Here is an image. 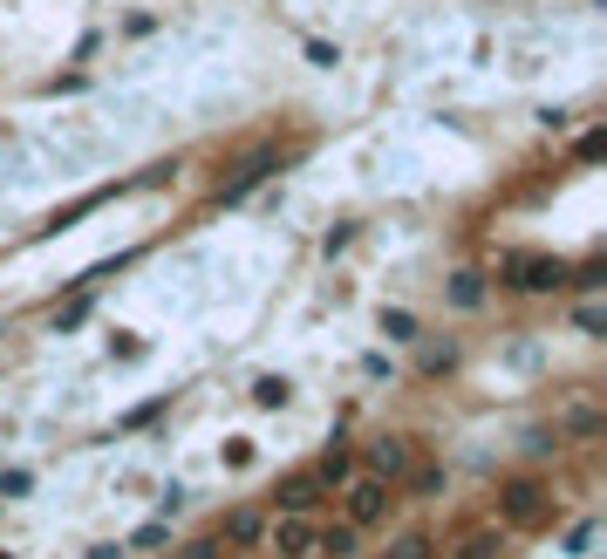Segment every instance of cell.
Wrapping results in <instances>:
<instances>
[{"mask_svg":"<svg viewBox=\"0 0 607 559\" xmlns=\"http://www.w3.org/2000/svg\"><path fill=\"white\" fill-rule=\"evenodd\" d=\"M389 505H396V485H382V478H355L342 498V525H355V532H369V525L389 519Z\"/></svg>","mask_w":607,"mask_h":559,"instance_id":"obj_1","label":"cell"},{"mask_svg":"<svg viewBox=\"0 0 607 559\" xmlns=\"http://www.w3.org/2000/svg\"><path fill=\"white\" fill-rule=\"evenodd\" d=\"M362 546V532L355 525H321V539H314V553H335V559H348Z\"/></svg>","mask_w":607,"mask_h":559,"instance_id":"obj_8","label":"cell"},{"mask_svg":"<svg viewBox=\"0 0 607 559\" xmlns=\"http://www.w3.org/2000/svg\"><path fill=\"white\" fill-rule=\"evenodd\" d=\"M451 300H457V307H478V300H485V287H478V273H457Z\"/></svg>","mask_w":607,"mask_h":559,"instance_id":"obj_14","label":"cell"},{"mask_svg":"<svg viewBox=\"0 0 607 559\" xmlns=\"http://www.w3.org/2000/svg\"><path fill=\"white\" fill-rule=\"evenodd\" d=\"M567 430H573V437H594V430H601V416H594V410H573Z\"/></svg>","mask_w":607,"mask_h":559,"instance_id":"obj_15","label":"cell"},{"mask_svg":"<svg viewBox=\"0 0 607 559\" xmlns=\"http://www.w3.org/2000/svg\"><path fill=\"white\" fill-rule=\"evenodd\" d=\"M403 471H410V444H403V437H376V444H369V478L396 485Z\"/></svg>","mask_w":607,"mask_h":559,"instance_id":"obj_5","label":"cell"},{"mask_svg":"<svg viewBox=\"0 0 607 559\" xmlns=\"http://www.w3.org/2000/svg\"><path fill=\"white\" fill-rule=\"evenodd\" d=\"M314 478H321V485H342V478H348V450H328V457H321V471H314Z\"/></svg>","mask_w":607,"mask_h":559,"instance_id":"obj_13","label":"cell"},{"mask_svg":"<svg viewBox=\"0 0 607 559\" xmlns=\"http://www.w3.org/2000/svg\"><path fill=\"white\" fill-rule=\"evenodd\" d=\"M505 280L539 294V287H560V280H567V266H560V260H532V253H512V260H505Z\"/></svg>","mask_w":607,"mask_h":559,"instance_id":"obj_3","label":"cell"},{"mask_svg":"<svg viewBox=\"0 0 607 559\" xmlns=\"http://www.w3.org/2000/svg\"><path fill=\"white\" fill-rule=\"evenodd\" d=\"M280 505H287V512H314V505H321V478H287V485H280Z\"/></svg>","mask_w":607,"mask_h":559,"instance_id":"obj_6","label":"cell"},{"mask_svg":"<svg viewBox=\"0 0 607 559\" xmlns=\"http://www.w3.org/2000/svg\"><path fill=\"white\" fill-rule=\"evenodd\" d=\"M253 403H260V410L287 403V375H260V382H253Z\"/></svg>","mask_w":607,"mask_h":559,"instance_id":"obj_12","label":"cell"},{"mask_svg":"<svg viewBox=\"0 0 607 559\" xmlns=\"http://www.w3.org/2000/svg\"><path fill=\"white\" fill-rule=\"evenodd\" d=\"M266 171H273V157H253V164H246V171H239V178H232V185H226V198H246V191L260 185Z\"/></svg>","mask_w":607,"mask_h":559,"instance_id":"obj_10","label":"cell"},{"mask_svg":"<svg viewBox=\"0 0 607 559\" xmlns=\"http://www.w3.org/2000/svg\"><path fill=\"white\" fill-rule=\"evenodd\" d=\"M382 559H437V546H430V532H403Z\"/></svg>","mask_w":607,"mask_h":559,"instance_id":"obj_9","label":"cell"},{"mask_svg":"<svg viewBox=\"0 0 607 559\" xmlns=\"http://www.w3.org/2000/svg\"><path fill=\"white\" fill-rule=\"evenodd\" d=\"M505 519L512 525L546 519V485H539V478H512V485H505Z\"/></svg>","mask_w":607,"mask_h":559,"instance_id":"obj_4","label":"cell"},{"mask_svg":"<svg viewBox=\"0 0 607 559\" xmlns=\"http://www.w3.org/2000/svg\"><path fill=\"white\" fill-rule=\"evenodd\" d=\"M382 335H389V341H417V314L389 307V314H382Z\"/></svg>","mask_w":607,"mask_h":559,"instance_id":"obj_11","label":"cell"},{"mask_svg":"<svg viewBox=\"0 0 607 559\" xmlns=\"http://www.w3.org/2000/svg\"><path fill=\"white\" fill-rule=\"evenodd\" d=\"M260 539H266L260 512H232V519H226V546H260Z\"/></svg>","mask_w":607,"mask_h":559,"instance_id":"obj_7","label":"cell"},{"mask_svg":"<svg viewBox=\"0 0 607 559\" xmlns=\"http://www.w3.org/2000/svg\"><path fill=\"white\" fill-rule=\"evenodd\" d=\"M314 539H321V525L307 519V512H287V519L266 532V546H273L280 559H314Z\"/></svg>","mask_w":607,"mask_h":559,"instance_id":"obj_2","label":"cell"}]
</instances>
